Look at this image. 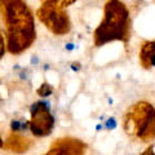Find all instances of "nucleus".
Listing matches in <instances>:
<instances>
[{
    "instance_id": "obj_1",
    "label": "nucleus",
    "mask_w": 155,
    "mask_h": 155,
    "mask_svg": "<svg viewBox=\"0 0 155 155\" xmlns=\"http://www.w3.org/2000/svg\"><path fill=\"white\" fill-rule=\"evenodd\" d=\"M0 14L7 26V51L19 54L36 39L34 14L25 0H0Z\"/></svg>"
},
{
    "instance_id": "obj_2",
    "label": "nucleus",
    "mask_w": 155,
    "mask_h": 155,
    "mask_svg": "<svg viewBox=\"0 0 155 155\" xmlns=\"http://www.w3.org/2000/svg\"><path fill=\"white\" fill-rule=\"evenodd\" d=\"M94 45L102 47L107 43L120 40L127 43L130 38L129 11L120 0H109L105 4V14L93 34Z\"/></svg>"
},
{
    "instance_id": "obj_3",
    "label": "nucleus",
    "mask_w": 155,
    "mask_h": 155,
    "mask_svg": "<svg viewBox=\"0 0 155 155\" xmlns=\"http://www.w3.org/2000/svg\"><path fill=\"white\" fill-rule=\"evenodd\" d=\"M123 127L130 136L150 141L154 138V107L147 102L133 105L124 115Z\"/></svg>"
},
{
    "instance_id": "obj_4",
    "label": "nucleus",
    "mask_w": 155,
    "mask_h": 155,
    "mask_svg": "<svg viewBox=\"0 0 155 155\" xmlns=\"http://www.w3.org/2000/svg\"><path fill=\"white\" fill-rule=\"evenodd\" d=\"M38 18L56 35H65L71 30V22L65 8L51 2H41L36 12Z\"/></svg>"
},
{
    "instance_id": "obj_5",
    "label": "nucleus",
    "mask_w": 155,
    "mask_h": 155,
    "mask_svg": "<svg viewBox=\"0 0 155 155\" xmlns=\"http://www.w3.org/2000/svg\"><path fill=\"white\" fill-rule=\"evenodd\" d=\"M54 127V118L49 111V104L45 101H38L31 106V119L28 128L36 137H45L51 134Z\"/></svg>"
},
{
    "instance_id": "obj_6",
    "label": "nucleus",
    "mask_w": 155,
    "mask_h": 155,
    "mask_svg": "<svg viewBox=\"0 0 155 155\" xmlns=\"http://www.w3.org/2000/svg\"><path fill=\"white\" fill-rule=\"evenodd\" d=\"M31 145H32V142L27 137H23V136H21L17 132H13L9 134V137L7 138L5 143L3 145V147L11 150L13 153L21 154V153L27 151V150L31 147Z\"/></svg>"
},
{
    "instance_id": "obj_7",
    "label": "nucleus",
    "mask_w": 155,
    "mask_h": 155,
    "mask_svg": "<svg viewBox=\"0 0 155 155\" xmlns=\"http://www.w3.org/2000/svg\"><path fill=\"white\" fill-rule=\"evenodd\" d=\"M70 155H83L87 150V145L76 138H60L56 141Z\"/></svg>"
},
{
    "instance_id": "obj_8",
    "label": "nucleus",
    "mask_w": 155,
    "mask_h": 155,
    "mask_svg": "<svg viewBox=\"0 0 155 155\" xmlns=\"http://www.w3.org/2000/svg\"><path fill=\"white\" fill-rule=\"evenodd\" d=\"M154 53H155V47L154 41H143L141 51H140V61L143 69H151L154 66Z\"/></svg>"
},
{
    "instance_id": "obj_9",
    "label": "nucleus",
    "mask_w": 155,
    "mask_h": 155,
    "mask_svg": "<svg viewBox=\"0 0 155 155\" xmlns=\"http://www.w3.org/2000/svg\"><path fill=\"white\" fill-rule=\"evenodd\" d=\"M44 155H70V154L67 153L64 147L60 146V145H58V143L54 141V142L52 143L49 151H48L47 154H44Z\"/></svg>"
},
{
    "instance_id": "obj_10",
    "label": "nucleus",
    "mask_w": 155,
    "mask_h": 155,
    "mask_svg": "<svg viewBox=\"0 0 155 155\" xmlns=\"http://www.w3.org/2000/svg\"><path fill=\"white\" fill-rule=\"evenodd\" d=\"M11 127H12L13 132L25 130L28 127V122H26V120H23V119H17V120H13L12 124H11Z\"/></svg>"
},
{
    "instance_id": "obj_11",
    "label": "nucleus",
    "mask_w": 155,
    "mask_h": 155,
    "mask_svg": "<svg viewBox=\"0 0 155 155\" xmlns=\"http://www.w3.org/2000/svg\"><path fill=\"white\" fill-rule=\"evenodd\" d=\"M53 93V87L48 83H43L40 87L38 88V94L40 97H48Z\"/></svg>"
},
{
    "instance_id": "obj_12",
    "label": "nucleus",
    "mask_w": 155,
    "mask_h": 155,
    "mask_svg": "<svg viewBox=\"0 0 155 155\" xmlns=\"http://www.w3.org/2000/svg\"><path fill=\"white\" fill-rule=\"evenodd\" d=\"M41 2H51V3H54L62 8H66V7L71 5L72 3H75L76 0H41Z\"/></svg>"
},
{
    "instance_id": "obj_13",
    "label": "nucleus",
    "mask_w": 155,
    "mask_h": 155,
    "mask_svg": "<svg viewBox=\"0 0 155 155\" xmlns=\"http://www.w3.org/2000/svg\"><path fill=\"white\" fill-rule=\"evenodd\" d=\"M5 53V41H4V36L0 34V58Z\"/></svg>"
},
{
    "instance_id": "obj_14",
    "label": "nucleus",
    "mask_w": 155,
    "mask_h": 155,
    "mask_svg": "<svg viewBox=\"0 0 155 155\" xmlns=\"http://www.w3.org/2000/svg\"><path fill=\"white\" fill-rule=\"evenodd\" d=\"M106 127H107L109 129H114L116 127V122H115L113 118H111V119L107 120V123H106Z\"/></svg>"
},
{
    "instance_id": "obj_15",
    "label": "nucleus",
    "mask_w": 155,
    "mask_h": 155,
    "mask_svg": "<svg viewBox=\"0 0 155 155\" xmlns=\"http://www.w3.org/2000/svg\"><path fill=\"white\" fill-rule=\"evenodd\" d=\"M141 155H154V145H151V146H149L145 151L141 154Z\"/></svg>"
},
{
    "instance_id": "obj_16",
    "label": "nucleus",
    "mask_w": 155,
    "mask_h": 155,
    "mask_svg": "<svg viewBox=\"0 0 155 155\" xmlns=\"http://www.w3.org/2000/svg\"><path fill=\"white\" fill-rule=\"evenodd\" d=\"M79 66H80L79 64H78V65H76V64H74V65H72V69H74V70H79Z\"/></svg>"
},
{
    "instance_id": "obj_17",
    "label": "nucleus",
    "mask_w": 155,
    "mask_h": 155,
    "mask_svg": "<svg viewBox=\"0 0 155 155\" xmlns=\"http://www.w3.org/2000/svg\"><path fill=\"white\" fill-rule=\"evenodd\" d=\"M3 145H4V142H3V140H2V137H0V149H3Z\"/></svg>"
}]
</instances>
